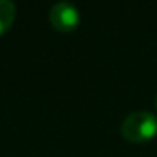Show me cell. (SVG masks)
Here are the masks:
<instances>
[{"label":"cell","mask_w":157,"mask_h":157,"mask_svg":"<svg viewBox=\"0 0 157 157\" xmlns=\"http://www.w3.org/2000/svg\"><path fill=\"white\" fill-rule=\"evenodd\" d=\"M120 132L130 142H147L157 135V115L147 110L132 112L123 118Z\"/></svg>","instance_id":"1"},{"label":"cell","mask_w":157,"mask_h":157,"mask_svg":"<svg viewBox=\"0 0 157 157\" xmlns=\"http://www.w3.org/2000/svg\"><path fill=\"white\" fill-rule=\"evenodd\" d=\"M49 22L56 31L69 32L78 27L79 10L71 2H56L49 10Z\"/></svg>","instance_id":"2"},{"label":"cell","mask_w":157,"mask_h":157,"mask_svg":"<svg viewBox=\"0 0 157 157\" xmlns=\"http://www.w3.org/2000/svg\"><path fill=\"white\" fill-rule=\"evenodd\" d=\"M15 19V5L10 0H0V36L12 25Z\"/></svg>","instance_id":"3"},{"label":"cell","mask_w":157,"mask_h":157,"mask_svg":"<svg viewBox=\"0 0 157 157\" xmlns=\"http://www.w3.org/2000/svg\"><path fill=\"white\" fill-rule=\"evenodd\" d=\"M155 108H157V95H155Z\"/></svg>","instance_id":"4"}]
</instances>
